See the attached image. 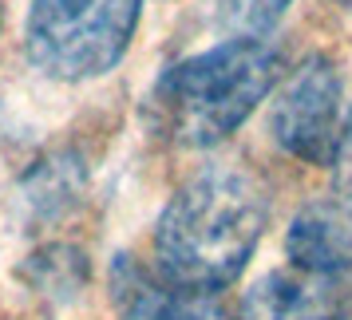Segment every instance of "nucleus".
<instances>
[{"instance_id":"1a4fd4ad","label":"nucleus","mask_w":352,"mask_h":320,"mask_svg":"<svg viewBox=\"0 0 352 320\" xmlns=\"http://www.w3.org/2000/svg\"><path fill=\"white\" fill-rule=\"evenodd\" d=\"M329 166H333V182H336L340 206L352 209V111L340 123V139H336V150H333V162Z\"/></svg>"},{"instance_id":"39448f33","label":"nucleus","mask_w":352,"mask_h":320,"mask_svg":"<svg viewBox=\"0 0 352 320\" xmlns=\"http://www.w3.org/2000/svg\"><path fill=\"white\" fill-rule=\"evenodd\" d=\"M234 320H352V261L336 269H273L241 297Z\"/></svg>"},{"instance_id":"9d476101","label":"nucleus","mask_w":352,"mask_h":320,"mask_svg":"<svg viewBox=\"0 0 352 320\" xmlns=\"http://www.w3.org/2000/svg\"><path fill=\"white\" fill-rule=\"evenodd\" d=\"M336 4H344V8H352V0H336Z\"/></svg>"},{"instance_id":"f257e3e1","label":"nucleus","mask_w":352,"mask_h":320,"mask_svg":"<svg viewBox=\"0 0 352 320\" xmlns=\"http://www.w3.org/2000/svg\"><path fill=\"white\" fill-rule=\"evenodd\" d=\"M270 225L265 182L238 162H214L186 178L155 225L159 273L194 293L226 288Z\"/></svg>"},{"instance_id":"f03ea898","label":"nucleus","mask_w":352,"mask_h":320,"mask_svg":"<svg viewBox=\"0 0 352 320\" xmlns=\"http://www.w3.org/2000/svg\"><path fill=\"white\" fill-rule=\"evenodd\" d=\"M281 76V52L265 36H234L162 71L146 95V123L162 143L206 150L257 111Z\"/></svg>"},{"instance_id":"0eeeda50","label":"nucleus","mask_w":352,"mask_h":320,"mask_svg":"<svg viewBox=\"0 0 352 320\" xmlns=\"http://www.w3.org/2000/svg\"><path fill=\"white\" fill-rule=\"evenodd\" d=\"M289 265L297 269H336L352 261V209L340 202L305 206L285 238Z\"/></svg>"},{"instance_id":"6e6552de","label":"nucleus","mask_w":352,"mask_h":320,"mask_svg":"<svg viewBox=\"0 0 352 320\" xmlns=\"http://www.w3.org/2000/svg\"><path fill=\"white\" fill-rule=\"evenodd\" d=\"M293 0H218V16L238 36H265Z\"/></svg>"},{"instance_id":"20e7f679","label":"nucleus","mask_w":352,"mask_h":320,"mask_svg":"<svg viewBox=\"0 0 352 320\" xmlns=\"http://www.w3.org/2000/svg\"><path fill=\"white\" fill-rule=\"evenodd\" d=\"M340 99H344L340 67L329 56H309L289 71L270 107L273 143L309 166H329L344 123Z\"/></svg>"},{"instance_id":"423d86ee","label":"nucleus","mask_w":352,"mask_h":320,"mask_svg":"<svg viewBox=\"0 0 352 320\" xmlns=\"http://www.w3.org/2000/svg\"><path fill=\"white\" fill-rule=\"evenodd\" d=\"M107 285L119 320H222L210 293L175 285L127 253H115Z\"/></svg>"},{"instance_id":"7ed1b4c3","label":"nucleus","mask_w":352,"mask_h":320,"mask_svg":"<svg viewBox=\"0 0 352 320\" xmlns=\"http://www.w3.org/2000/svg\"><path fill=\"white\" fill-rule=\"evenodd\" d=\"M143 0H32L24 20L28 64L60 83L107 76L127 56Z\"/></svg>"}]
</instances>
